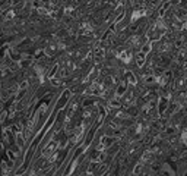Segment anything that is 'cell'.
Instances as JSON below:
<instances>
[{
  "instance_id": "obj_1",
  "label": "cell",
  "mask_w": 187,
  "mask_h": 176,
  "mask_svg": "<svg viewBox=\"0 0 187 176\" xmlns=\"http://www.w3.org/2000/svg\"><path fill=\"white\" fill-rule=\"evenodd\" d=\"M145 59H146V54L140 52L139 54H137V57H136V63H137V66L139 67H142L143 65H145Z\"/></svg>"
},
{
  "instance_id": "obj_2",
  "label": "cell",
  "mask_w": 187,
  "mask_h": 176,
  "mask_svg": "<svg viewBox=\"0 0 187 176\" xmlns=\"http://www.w3.org/2000/svg\"><path fill=\"white\" fill-rule=\"evenodd\" d=\"M167 104H168V100L167 98H161V101H159V112L164 113V110L167 109Z\"/></svg>"
},
{
  "instance_id": "obj_3",
  "label": "cell",
  "mask_w": 187,
  "mask_h": 176,
  "mask_svg": "<svg viewBox=\"0 0 187 176\" xmlns=\"http://www.w3.org/2000/svg\"><path fill=\"white\" fill-rule=\"evenodd\" d=\"M150 49H152V43H146V44H143V46H142L140 52L145 53V54H148V53L150 52Z\"/></svg>"
},
{
  "instance_id": "obj_4",
  "label": "cell",
  "mask_w": 187,
  "mask_h": 176,
  "mask_svg": "<svg viewBox=\"0 0 187 176\" xmlns=\"http://www.w3.org/2000/svg\"><path fill=\"white\" fill-rule=\"evenodd\" d=\"M54 148H56V144L51 143V144H50V145H48L47 148L44 150V156H48L50 153H53V151H54Z\"/></svg>"
},
{
  "instance_id": "obj_5",
  "label": "cell",
  "mask_w": 187,
  "mask_h": 176,
  "mask_svg": "<svg viewBox=\"0 0 187 176\" xmlns=\"http://www.w3.org/2000/svg\"><path fill=\"white\" fill-rule=\"evenodd\" d=\"M101 143H102V145H105V147H110V145H111V143H113V139H111V138H108V137H102V139H101Z\"/></svg>"
},
{
  "instance_id": "obj_6",
  "label": "cell",
  "mask_w": 187,
  "mask_h": 176,
  "mask_svg": "<svg viewBox=\"0 0 187 176\" xmlns=\"http://www.w3.org/2000/svg\"><path fill=\"white\" fill-rule=\"evenodd\" d=\"M143 15H145V12H143V10H136V12H133L132 21H135V19H137L139 16H143Z\"/></svg>"
},
{
  "instance_id": "obj_7",
  "label": "cell",
  "mask_w": 187,
  "mask_h": 176,
  "mask_svg": "<svg viewBox=\"0 0 187 176\" xmlns=\"http://www.w3.org/2000/svg\"><path fill=\"white\" fill-rule=\"evenodd\" d=\"M127 79H129V81H130V82L133 84V85H135V84L137 82V81H136V78H135V75H133L132 72H129V73H127Z\"/></svg>"
},
{
  "instance_id": "obj_8",
  "label": "cell",
  "mask_w": 187,
  "mask_h": 176,
  "mask_svg": "<svg viewBox=\"0 0 187 176\" xmlns=\"http://www.w3.org/2000/svg\"><path fill=\"white\" fill-rule=\"evenodd\" d=\"M118 104H120V101H118L117 98H116V100H111V101H110V106H111V107H117Z\"/></svg>"
},
{
  "instance_id": "obj_9",
  "label": "cell",
  "mask_w": 187,
  "mask_h": 176,
  "mask_svg": "<svg viewBox=\"0 0 187 176\" xmlns=\"http://www.w3.org/2000/svg\"><path fill=\"white\" fill-rule=\"evenodd\" d=\"M124 91H126L124 87H120V88H118V91H117V95H121V94L124 93Z\"/></svg>"
},
{
  "instance_id": "obj_10",
  "label": "cell",
  "mask_w": 187,
  "mask_h": 176,
  "mask_svg": "<svg viewBox=\"0 0 187 176\" xmlns=\"http://www.w3.org/2000/svg\"><path fill=\"white\" fill-rule=\"evenodd\" d=\"M26 87H28V82H26V81H25V82H22V84H21V85H19V88H21V90H25Z\"/></svg>"
},
{
  "instance_id": "obj_11",
  "label": "cell",
  "mask_w": 187,
  "mask_h": 176,
  "mask_svg": "<svg viewBox=\"0 0 187 176\" xmlns=\"http://www.w3.org/2000/svg\"><path fill=\"white\" fill-rule=\"evenodd\" d=\"M51 82L54 84V85H59V84H60V81H59V79H56V78H51Z\"/></svg>"
}]
</instances>
